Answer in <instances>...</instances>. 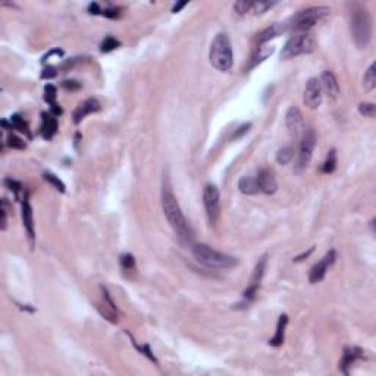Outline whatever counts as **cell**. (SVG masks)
<instances>
[{
    "mask_svg": "<svg viewBox=\"0 0 376 376\" xmlns=\"http://www.w3.org/2000/svg\"><path fill=\"white\" fill-rule=\"evenodd\" d=\"M162 209L166 216V220L169 222L177 237L182 243L191 244L193 230L190 227L188 220L185 219V216L177 201V197L171 188V184L168 181H163V187H162Z\"/></svg>",
    "mask_w": 376,
    "mask_h": 376,
    "instance_id": "6da1fadb",
    "label": "cell"
},
{
    "mask_svg": "<svg viewBox=\"0 0 376 376\" xmlns=\"http://www.w3.org/2000/svg\"><path fill=\"white\" fill-rule=\"evenodd\" d=\"M350 31L358 49H366L372 38V19L369 11L360 3L350 5Z\"/></svg>",
    "mask_w": 376,
    "mask_h": 376,
    "instance_id": "7a4b0ae2",
    "label": "cell"
},
{
    "mask_svg": "<svg viewBox=\"0 0 376 376\" xmlns=\"http://www.w3.org/2000/svg\"><path fill=\"white\" fill-rule=\"evenodd\" d=\"M191 251L196 260L209 269H230L238 265V260L235 257L216 251L206 244H194L191 247Z\"/></svg>",
    "mask_w": 376,
    "mask_h": 376,
    "instance_id": "3957f363",
    "label": "cell"
},
{
    "mask_svg": "<svg viewBox=\"0 0 376 376\" xmlns=\"http://www.w3.org/2000/svg\"><path fill=\"white\" fill-rule=\"evenodd\" d=\"M209 60L212 66L220 72H227L233 68V62H234L233 47L227 34L219 33L213 38L209 50Z\"/></svg>",
    "mask_w": 376,
    "mask_h": 376,
    "instance_id": "277c9868",
    "label": "cell"
},
{
    "mask_svg": "<svg viewBox=\"0 0 376 376\" xmlns=\"http://www.w3.org/2000/svg\"><path fill=\"white\" fill-rule=\"evenodd\" d=\"M329 8L326 6H315L297 12L289 22H286V30H294L297 33H307L312 27H315L321 19H323L329 14Z\"/></svg>",
    "mask_w": 376,
    "mask_h": 376,
    "instance_id": "5b68a950",
    "label": "cell"
},
{
    "mask_svg": "<svg viewBox=\"0 0 376 376\" xmlns=\"http://www.w3.org/2000/svg\"><path fill=\"white\" fill-rule=\"evenodd\" d=\"M316 40L312 34L309 33H297L292 37L288 38L285 43L282 52H281V59H292L300 54H309L316 50Z\"/></svg>",
    "mask_w": 376,
    "mask_h": 376,
    "instance_id": "8992f818",
    "label": "cell"
},
{
    "mask_svg": "<svg viewBox=\"0 0 376 376\" xmlns=\"http://www.w3.org/2000/svg\"><path fill=\"white\" fill-rule=\"evenodd\" d=\"M315 147H316V134L313 129H306V132L302 135V144H300L298 169H304L309 166Z\"/></svg>",
    "mask_w": 376,
    "mask_h": 376,
    "instance_id": "52a82bcc",
    "label": "cell"
},
{
    "mask_svg": "<svg viewBox=\"0 0 376 376\" xmlns=\"http://www.w3.org/2000/svg\"><path fill=\"white\" fill-rule=\"evenodd\" d=\"M203 204L207 213V217L210 222H216L217 216H219V206H220V196H219V190L209 184L204 187L203 190Z\"/></svg>",
    "mask_w": 376,
    "mask_h": 376,
    "instance_id": "ba28073f",
    "label": "cell"
},
{
    "mask_svg": "<svg viewBox=\"0 0 376 376\" xmlns=\"http://www.w3.org/2000/svg\"><path fill=\"white\" fill-rule=\"evenodd\" d=\"M285 122H286V128L294 137H302L306 132V122H304L303 113L297 106H291L288 109L285 115Z\"/></svg>",
    "mask_w": 376,
    "mask_h": 376,
    "instance_id": "9c48e42d",
    "label": "cell"
},
{
    "mask_svg": "<svg viewBox=\"0 0 376 376\" xmlns=\"http://www.w3.org/2000/svg\"><path fill=\"white\" fill-rule=\"evenodd\" d=\"M303 100L310 109H318L322 103V87L318 78H310L304 89Z\"/></svg>",
    "mask_w": 376,
    "mask_h": 376,
    "instance_id": "30bf717a",
    "label": "cell"
},
{
    "mask_svg": "<svg viewBox=\"0 0 376 376\" xmlns=\"http://www.w3.org/2000/svg\"><path fill=\"white\" fill-rule=\"evenodd\" d=\"M335 257H337L335 250H331V251H328V253L325 254V257H323L318 265H315V266L312 268V270H310V273H309V281H310V284H318V282H321V281L325 278L326 272H328L329 268L334 265Z\"/></svg>",
    "mask_w": 376,
    "mask_h": 376,
    "instance_id": "8fae6325",
    "label": "cell"
},
{
    "mask_svg": "<svg viewBox=\"0 0 376 376\" xmlns=\"http://www.w3.org/2000/svg\"><path fill=\"white\" fill-rule=\"evenodd\" d=\"M256 179H257V185H259L260 193H265V194L276 193L278 182H276V178H275V175L270 169H262L257 174Z\"/></svg>",
    "mask_w": 376,
    "mask_h": 376,
    "instance_id": "7c38bea8",
    "label": "cell"
},
{
    "mask_svg": "<svg viewBox=\"0 0 376 376\" xmlns=\"http://www.w3.org/2000/svg\"><path fill=\"white\" fill-rule=\"evenodd\" d=\"M321 83V87L322 90L329 96V99L335 100L340 94V86H338V81L335 78V75L331 72V71H323L322 72V77L319 80Z\"/></svg>",
    "mask_w": 376,
    "mask_h": 376,
    "instance_id": "4fadbf2b",
    "label": "cell"
},
{
    "mask_svg": "<svg viewBox=\"0 0 376 376\" xmlns=\"http://www.w3.org/2000/svg\"><path fill=\"white\" fill-rule=\"evenodd\" d=\"M99 109H100V103H99L96 99H87V100H84L83 103H80V105L77 106V109L73 110V115H72L73 122H75V124H80L86 116H89V115L93 113V112H97Z\"/></svg>",
    "mask_w": 376,
    "mask_h": 376,
    "instance_id": "5bb4252c",
    "label": "cell"
},
{
    "mask_svg": "<svg viewBox=\"0 0 376 376\" xmlns=\"http://www.w3.org/2000/svg\"><path fill=\"white\" fill-rule=\"evenodd\" d=\"M22 222L24 227L27 230V234L30 237V240L34 238V219H33V209L30 204V197H28V191H25L24 198H22Z\"/></svg>",
    "mask_w": 376,
    "mask_h": 376,
    "instance_id": "9a60e30c",
    "label": "cell"
},
{
    "mask_svg": "<svg viewBox=\"0 0 376 376\" xmlns=\"http://www.w3.org/2000/svg\"><path fill=\"white\" fill-rule=\"evenodd\" d=\"M102 295H103V303H102V306L106 309V310H102V313H103V316H105L106 319H109L110 322L115 323V322L118 321V309H116V304H115V302L112 300L109 291H107L105 286H102Z\"/></svg>",
    "mask_w": 376,
    "mask_h": 376,
    "instance_id": "2e32d148",
    "label": "cell"
},
{
    "mask_svg": "<svg viewBox=\"0 0 376 376\" xmlns=\"http://www.w3.org/2000/svg\"><path fill=\"white\" fill-rule=\"evenodd\" d=\"M41 135L46 140L53 138V135L57 132V121L53 113H41Z\"/></svg>",
    "mask_w": 376,
    "mask_h": 376,
    "instance_id": "e0dca14e",
    "label": "cell"
},
{
    "mask_svg": "<svg viewBox=\"0 0 376 376\" xmlns=\"http://www.w3.org/2000/svg\"><path fill=\"white\" fill-rule=\"evenodd\" d=\"M286 31V25L285 24H273L269 28L263 30L260 34H257V43L260 44H268V41H270L272 38H276L278 36H281V33Z\"/></svg>",
    "mask_w": 376,
    "mask_h": 376,
    "instance_id": "ac0fdd59",
    "label": "cell"
},
{
    "mask_svg": "<svg viewBox=\"0 0 376 376\" xmlns=\"http://www.w3.org/2000/svg\"><path fill=\"white\" fill-rule=\"evenodd\" d=\"M286 323H288V316L286 315H281L279 319H278V323H276V332L275 335L269 340V345L272 347H279L282 345L284 340H285V328H286Z\"/></svg>",
    "mask_w": 376,
    "mask_h": 376,
    "instance_id": "d6986e66",
    "label": "cell"
},
{
    "mask_svg": "<svg viewBox=\"0 0 376 376\" xmlns=\"http://www.w3.org/2000/svg\"><path fill=\"white\" fill-rule=\"evenodd\" d=\"M238 188L243 194H247V196H256L260 193L257 179L254 177H243L238 181Z\"/></svg>",
    "mask_w": 376,
    "mask_h": 376,
    "instance_id": "ffe728a7",
    "label": "cell"
},
{
    "mask_svg": "<svg viewBox=\"0 0 376 376\" xmlns=\"http://www.w3.org/2000/svg\"><path fill=\"white\" fill-rule=\"evenodd\" d=\"M273 47L272 46H268V44H260L257 46V50L256 53L253 54V59H251V63H250V69L257 66L259 63H262L263 60H266L272 53H273Z\"/></svg>",
    "mask_w": 376,
    "mask_h": 376,
    "instance_id": "44dd1931",
    "label": "cell"
},
{
    "mask_svg": "<svg viewBox=\"0 0 376 376\" xmlns=\"http://www.w3.org/2000/svg\"><path fill=\"white\" fill-rule=\"evenodd\" d=\"M375 87H376V65L372 63L363 75V89L364 91L369 93Z\"/></svg>",
    "mask_w": 376,
    "mask_h": 376,
    "instance_id": "7402d4cb",
    "label": "cell"
},
{
    "mask_svg": "<svg viewBox=\"0 0 376 376\" xmlns=\"http://www.w3.org/2000/svg\"><path fill=\"white\" fill-rule=\"evenodd\" d=\"M358 357H361V350L360 348H345L344 351V357H342V361H341V370L345 373V367L351 366Z\"/></svg>",
    "mask_w": 376,
    "mask_h": 376,
    "instance_id": "603a6c76",
    "label": "cell"
},
{
    "mask_svg": "<svg viewBox=\"0 0 376 376\" xmlns=\"http://www.w3.org/2000/svg\"><path fill=\"white\" fill-rule=\"evenodd\" d=\"M266 263H268V256H263L259 259L256 268H254V272H253V276H251V285H257L260 286V281L265 275V269H266Z\"/></svg>",
    "mask_w": 376,
    "mask_h": 376,
    "instance_id": "cb8c5ba5",
    "label": "cell"
},
{
    "mask_svg": "<svg viewBox=\"0 0 376 376\" xmlns=\"http://www.w3.org/2000/svg\"><path fill=\"white\" fill-rule=\"evenodd\" d=\"M11 126L14 129H18L19 132H24L25 135L31 137V132H30V128H28V124L24 121V118H21L19 115H14L11 116Z\"/></svg>",
    "mask_w": 376,
    "mask_h": 376,
    "instance_id": "d4e9b609",
    "label": "cell"
},
{
    "mask_svg": "<svg viewBox=\"0 0 376 376\" xmlns=\"http://www.w3.org/2000/svg\"><path fill=\"white\" fill-rule=\"evenodd\" d=\"M335 166H337V152L335 150H331V152L328 153V156H326V161L322 165V172L323 174H332L335 171Z\"/></svg>",
    "mask_w": 376,
    "mask_h": 376,
    "instance_id": "484cf974",
    "label": "cell"
},
{
    "mask_svg": "<svg viewBox=\"0 0 376 376\" xmlns=\"http://www.w3.org/2000/svg\"><path fill=\"white\" fill-rule=\"evenodd\" d=\"M292 156L294 155H292V148L291 147H282V148L278 150V153H276V162L279 165H286V163L291 162Z\"/></svg>",
    "mask_w": 376,
    "mask_h": 376,
    "instance_id": "4316f807",
    "label": "cell"
},
{
    "mask_svg": "<svg viewBox=\"0 0 376 376\" xmlns=\"http://www.w3.org/2000/svg\"><path fill=\"white\" fill-rule=\"evenodd\" d=\"M119 46H121V43H119L116 38H113V37H106V38L102 41V44H100V50H102L103 53H109V52L118 49Z\"/></svg>",
    "mask_w": 376,
    "mask_h": 376,
    "instance_id": "83f0119b",
    "label": "cell"
},
{
    "mask_svg": "<svg viewBox=\"0 0 376 376\" xmlns=\"http://www.w3.org/2000/svg\"><path fill=\"white\" fill-rule=\"evenodd\" d=\"M43 177H44V179H46L47 182H50V184H52L57 191L65 193V184H63V182H62L56 175H53L52 172H44V175H43Z\"/></svg>",
    "mask_w": 376,
    "mask_h": 376,
    "instance_id": "f1b7e54d",
    "label": "cell"
},
{
    "mask_svg": "<svg viewBox=\"0 0 376 376\" xmlns=\"http://www.w3.org/2000/svg\"><path fill=\"white\" fill-rule=\"evenodd\" d=\"M251 6H253V2H250V0H240V2L234 5V11L238 15H246L251 12Z\"/></svg>",
    "mask_w": 376,
    "mask_h": 376,
    "instance_id": "f546056e",
    "label": "cell"
},
{
    "mask_svg": "<svg viewBox=\"0 0 376 376\" xmlns=\"http://www.w3.org/2000/svg\"><path fill=\"white\" fill-rule=\"evenodd\" d=\"M273 5H275L273 2H253L251 12L256 15H260V14H265L268 9H270Z\"/></svg>",
    "mask_w": 376,
    "mask_h": 376,
    "instance_id": "4dcf8cb0",
    "label": "cell"
},
{
    "mask_svg": "<svg viewBox=\"0 0 376 376\" xmlns=\"http://www.w3.org/2000/svg\"><path fill=\"white\" fill-rule=\"evenodd\" d=\"M44 100L52 106L56 103V87L52 84H47L44 87Z\"/></svg>",
    "mask_w": 376,
    "mask_h": 376,
    "instance_id": "1f68e13d",
    "label": "cell"
},
{
    "mask_svg": "<svg viewBox=\"0 0 376 376\" xmlns=\"http://www.w3.org/2000/svg\"><path fill=\"white\" fill-rule=\"evenodd\" d=\"M358 112L363 115V116H367V118H373L375 113H376V106L373 103H360L358 106Z\"/></svg>",
    "mask_w": 376,
    "mask_h": 376,
    "instance_id": "d6a6232c",
    "label": "cell"
},
{
    "mask_svg": "<svg viewBox=\"0 0 376 376\" xmlns=\"http://www.w3.org/2000/svg\"><path fill=\"white\" fill-rule=\"evenodd\" d=\"M8 145L11 147V148H18V150H22V148H25L27 147V144L24 143V140L22 138H19V137H17V135H14V134H11L9 137H8Z\"/></svg>",
    "mask_w": 376,
    "mask_h": 376,
    "instance_id": "836d02e7",
    "label": "cell"
},
{
    "mask_svg": "<svg viewBox=\"0 0 376 376\" xmlns=\"http://www.w3.org/2000/svg\"><path fill=\"white\" fill-rule=\"evenodd\" d=\"M5 185H6V187L11 190V191H14L15 197H18V194H19V191H21V188H22V185H21L18 181H15V179H11V178L5 179Z\"/></svg>",
    "mask_w": 376,
    "mask_h": 376,
    "instance_id": "e575fe53",
    "label": "cell"
},
{
    "mask_svg": "<svg viewBox=\"0 0 376 376\" xmlns=\"http://www.w3.org/2000/svg\"><path fill=\"white\" fill-rule=\"evenodd\" d=\"M121 265L124 269H132L135 266V260H134V256L132 254H124L121 257Z\"/></svg>",
    "mask_w": 376,
    "mask_h": 376,
    "instance_id": "d590c367",
    "label": "cell"
},
{
    "mask_svg": "<svg viewBox=\"0 0 376 376\" xmlns=\"http://www.w3.org/2000/svg\"><path fill=\"white\" fill-rule=\"evenodd\" d=\"M56 73H57V71L53 68V66H47V68H44L43 69V72H41V78H47V80H52V78H54L56 77Z\"/></svg>",
    "mask_w": 376,
    "mask_h": 376,
    "instance_id": "8d00e7d4",
    "label": "cell"
},
{
    "mask_svg": "<svg viewBox=\"0 0 376 376\" xmlns=\"http://www.w3.org/2000/svg\"><path fill=\"white\" fill-rule=\"evenodd\" d=\"M62 87L66 89V90L73 91V90H78V89L81 87V84H80L78 81H75V80H66V81L62 83Z\"/></svg>",
    "mask_w": 376,
    "mask_h": 376,
    "instance_id": "74e56055",
    "label": "cell"
},
{
    "mask_svg": "<svg viewBox=\"0 0 376 376\" xmlns=\"http://www.w3.org/2000/svg\"><path fill=\"white\" fill-rule=\"evenodd\" d=\"M102 15H103V17H106V18H112V19H115V18H118V17H119V9H118V8H106V9H103V11H102Z\"/></svg>",
    "mask_w": 376,
    "mask_h": 376,
    "instance_id": "f35d334b",
    "label": "cell"
},
{
    "mask_svg": "<svg viewBox=\"0 0 376 376\" xmlns=\"http://www.w3.org/2000/svg\"><path fill=\"white\" fill-rule=\"evenodd\" d=\"M89 12H90L91 15L102 14V11H100V6H99L97 3H90V6H89Z\"/></svg>",
    "mask_w": 376,
    "mask_h": 376,
    "instance_id": "ab89813d",
    "label": "cell"
},
{
    "mask_svg": "<svg viewBox=\"0 0 376 376\" xmlns=\"http://www.w3.org/2000/svg\"><path fill=\"white\" fill-rule=\"evenodd\" d=\"M2 231H5L6 230V209H5V204L2 206Z\"/></svg>",
    "mask_w": 376,
    "mask_h": 376,
    "instance_id": "60d3db41",
    "label": "cell"
},
{
    "mask_svg": "<svg viewBox=\"0 0 376 376\" xmlns=\"http://www.w3.org/2000/svg\"><path fill=\"white\" fill-rule=\"evenodd\" d=\"M313 251V247L307 251V253H303V254H300V256H297L295 259H294V262H302V260H304L306 257H309L310 256V253Z\"/></svg>",
    "mask_w": 376,
    "mask_h": 376,
    "instance_id": "b9f144b4",
    "label": "cell"
},
{
    "mask_svg": "<svg viewBox=\"0 0 376 376\" xmlns=\"http://www.w3.org/2000/svg\"><path fill=\"white\" fill-rule=\"evenodd\" d=\"M185 5H187V3H185V2H182V3H178V5H175V6H174V8H172V12H174V14H177V12H179V11H181V9H182V8H184V6H185Z\"/></svg>",
    "mask_w": 376,
    "mask_h": 376,
    "instance_id": "7bdbcfd3",
    "label": "cell"
}]
</instances>
